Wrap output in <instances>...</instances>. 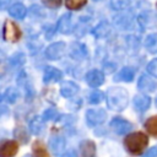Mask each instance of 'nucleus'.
Masks as SVG:
<instances>
[{
	"label": "nucleus",
	"instance_id": "f257e3e1",
	"mask_svg": "<svg viewBox=\"0 0 157 157\" xmlns=\"http://www.w3.org/2000/svg\"><path fill=\"white\" fill-rule=\"evenodd\" d=\"M107 104L113 110H123L128 105V92L121 87H112L107 93Z\"/></svg>",
	"mask_w": 157,
	"mask_h": 157
},
{
	"label": "nucleus",
	"instance_id": "f03ea898",
	"mask_svg": "<svg viewBox=\"0 0 157 157\" xmlns=\"http://www.w3.org/2000/svg\"><path fill=\"white\" fill-rule=\"evenodd\" d=\"M147 144H148V139L144 132H132L128 135L124 140V145L126 150L132 155L141 153L147 146Z\"/></svg>",
	"mask_w": 157,
	"mask_h": 157
},
{
	"label": "nucleus",
	"instance_id": "7ed1b4c3",
	"mask_svg": "<svg viewBox=\"0 0 157 157\" xmlns=\"http://www.w3.org/2000/svg\"><path fill=\"white\" fill-rule=\"evenodd\" d=\"M107 118V113L104 109L96 108V109H88L86 112V121L90 126H97L104 123Z\"/></svg>",
	"mask_w": 157,
	"mask_h": 157
},
{
	"label": "nucleus",
	"instance_id": "20e7f679",
	"mask_svg": "<svg viewBox=\"0 0 157 157\" xmlns=\"http://www.w3.org/2000/svg\"><path fill=\"white\" fill-rule=\"evenodd\" d=\"M21 37L18 26L12 21H6L4 25V39L7 42H17Z\"/></svg>",
	"mask_w": 157,
	"mask_h": 157
},
{
	"label": "nucleus",
	"instance_id": "39448f33",
	"mask_svg": "<svg viewBox=\"0 0 157 157\" xmlns=\"http://www.w3.org/2000/svg\"><path fill=\"white\" fill-rule=\"evenodd\" d=\"M65 48H66V45H65L64 42L53 43V44H50V45L45 49V55H47V58L50 59V60H56V59H59V58L63 56V54H64V52H65Z\"/></svg>",
	"mask_w": 157,
	"mask_h": 157
},
{
	"label": "nucleus",
	"instance_id": "423d86ee",
	"mask_svg": "<svg viewBox=\"0 0 157 157\" xmlns=\"http://www.w3.org/2000/svg\"><path fill=\"white\" fill-rule=\"evenodd\" d=\"M110 128L118 135H124L131 130V124L123 118H114L110 123Z\"/></svg>",
	"mask_w": 157,
	"mask_h": 157
},
{
	"label": "nucleus",
	"instance_id": "0eeeda50",
	"mask_svg": "<svg viewBox=\"0 0 157 157\" xmlns=\"http://www.w3.org/2000/svg\"><path fill=\"white\" fill-rule=\"evenodd\" d=\"M96 156V145L91 140H85L80 144L78 157H94Z\"/></svg>",
	"mask_w": 157,
	"mask_h": 157
},
{
	"label": "nucleus",
	"instance_id": "6e6552de",
	"mask_svg": "<svg viewBox=\"0 0 157 157\" xmlns=\"http://www.w3.org/2000/svg\"><path fill=\"white\" fill-rule=\"evenodd\" d=\"M86 82L92 87H98L104 82V75L99 70H91L86 74Z\"/></svg>",
	"mask_w": 157,
	"mask_h": 157
},
{
	"label": "nucleus",
	"instance_id": "1a4fd4ad",
	"mask_svg": "<svg viewBox=\"0 0 157 157\" xmlns=\"http://www.w3.org/2000/svg\"><path fill=\"white\" fill-rule=\"evenodd\" d=\"M137 87L144 91V92H153L156 88H157V82L151 78L150 76L147 75H142L140 78H139V82H137Z\"/></svg>",
	"mask_w": 157,
	"mask_h": 157
},
{
	"label": "nucleus",
	"instance_id": "9d476101",
	"mask_svg": "<svg viewBox=\"0 0 157 157\" xmlns=\"http://www.w3.org/2000/svg\"><path fill=\"white\" fill-rule=\"evenodd\" d=\"M17 150H18V144L16 141H13V140L6 141L1 145L0 156L1 157H13L17 153Z\"/></svg>",
	"mask_w": 157,
	"mask_h": 157
},
{
	"label": "nucleus",
	"instance_id": "9b49d317",
	"mask_svg": "<svg viewBox=\"0 0 157 157\" xmlns=\"http://www.w3.org/2000/svg\"><path fill=\"white\" fill-rule=\"evenodd\" d=\"M63 77V74L60 70L53 67V66H48L44 70V75H43V81L45 83H52V82H56Z\"/></svg>",
	"mask_w": 157,
	"mask_h": 157
},
{
	"label": "nucleus",
	"instance_id": "f8f14e48",
	"mask_svg": "<svg viewBox=\"0 0 157 157\" xmlns=\"http://www.w3.org/2000/svg\"><path fill=\"white\" fill-rule=\"evenodd\" d=\"M77 91H78V87H77V85H76L75 82H72V81H65V82H63L61 86H60V92H61V94H63L64 97H66V98H70V97L75 96V94L77 93Z\"/></svg>",
	"mask_w": 157,
	"mask_h": 157
},
{
	"label": "nucleus",
	"instance_id": "ddd939ff",
	"mask_svg": "<svg viewBox=\"0 0 157 157\" xmlns=\"http://www.w3.org/2000/svg\"><path fill=\"white\" fill-rule=\"evenodd\" d=\"M151 104V98L145 94H136L134 97V105L139 112H145Z\"/></svg>",
	"mask_w": 157,
	"mask_h": 157
},
{
	"label": "nucleus",
	"instance_id": "4468645a",
	"mask_svg": "<svg viewBox=\"0 0 157 157\" xmlns=\"http://www.w3.org/2000/svg\"><path fill=\"white\" fill-rule=\"evenodd\" d=\"M9 13H10V16H12L13 18L22 20V18L26 16L27 10H26V7H25L23 4H21V2H16V4H13V5L10 6V9H9Z\"/></svg>",
	"mask_w": 157,
	"mask_h": 157
},
{
	"label": "nucleus",
	"instance_id": "2eb2a0df",
	"mask_svg": "<svg viewBox=\"0 0 157 157\" xmlns=\"http://www.w3.org/2000/svg\"><path fill=\"white\" fill-rule=\"evenodd\" d=\"M135 76V71L131 67H123L117 75H115V81H124V82H131Z\"/></svg>",
	"mask_w": 157,
	"mask_h": 157
},
{
	"label": "nucleus",
	"instance_id": "dca6fc26",
	"mask_svg": "<svg viewBox=\"0 0 157 157\" xmlns=\"http://www.w3.org/2000/svg\"><path fill=\"white\" fill-rule=\"evenodd\" d=\"M49 147L54 153H60L65 147V139L61 136H53L49 141Z\"/></svg>",
	"mask_w": 157,
	"mask_h": 157
},
{
	"label": "nucleus",
	"instance_id": "f3484780",
	"mask_svg": "<svg viewBox=\"0 0 157 157\" xmlns=\"http://www.w3.org/2000/svg\"><path fill=\"white\" fill-rule=\"evenodd\" d=\"M58 31L61 33H69L71 31V16L69 13L63 15L58 21Z\"/></svg>",
	"mask_w": 157,
	"mask_h": 157
},
{
	"label": "nucleus",
	"instance_id": "a211bd4d",
	"mask_svg": "<svg viewBox=\"0 0 157 157\" xmlns=\"http://www.w3.org/2000/svg\"><path fill=\"white\" fill-rule=\"evenodd\" d=\"M18 97H20L18 90L15 88V87H10V88H7V90L5 91V93H4V96H2V99H4L5 102H7V103H15V102L18 99Z\"/></svg>",
	"mask_w": 157,
	"mask_h": 157
},
{
	"label": "nucleus",
	"instance_id": "6ab92c4d",
	"mask_svg": "<svg viewBox=\"0 0 157 157\" xmlns=\"http://www.w3.org/2000/svg\"><path fill=\"white\" fill-rule=\"evenodd\" d=\"M43 121L44 120L40 119L39 117H34L29 121V130H31V132L34 134V135H38L42 131V129H43Z\"/></svg>",
	"mask_w": 157,
	"mask_h": 157
},
{
	"label": "nucleus",
	"instance_id": "aec40b11",
	"mask_svg": "<svg viewBox=\"0 0 157 157\" xmlns=\"http://www.w3.org/2000/svg\"><path fill=\"white\" fill-rule=\"evenodd\" d=\"M145 128L148 131V134L157 137V115H153V117L148 118L145 123Z\"/></svg>",
	"mask_w": 157,
	"mask_h": 157
},
{
	"label": "nucleus",
	"instance_id": "412c9836",
	"mask_svg": "<svg viewBox=\"0 0 157 157\" xmlns=\"http://www.w3.org/2000/svg\"><path fill=\"white\" fill-rule=\"evenodd\" d=\"M33 157H49V153L45 150L44 145L39 141H36L33 144Z\"/></svg>",
	"mask_w": 157,
	"mask_h": 157
},
{
	"label": "nucleus",
	"instance_id": "4be33fe9",
	"mask_svg": "<svg viewBox=\"0 0 157 157\" xmlns=\"http://www.w3.org/2000/svg\"><path fill=\"white\" fill-rule=\"evenodd\" d=\"M86 2H87V0H65L66 7L69 10H78L83 5H86Z\"/></svg>",
	"mask_w": 157,
	"mask_h": 157
},
{
	"label": "nucleus",
	"instance_id": "5701e85b",
	"mask_svg": "<svg viewBox=\"0 0 157 157\" xmlns=\"http://www.w3.org/2000/svg\"><path fill=\"white\" fill-rule=\"evenodd\" d=\"M56 115H58V112H56L55 108H48V109L43 113L42 119H43L44 121H48V120H53V119H55Z\"/></svg>",
	"mask_w": 157,
	"mask_h": 157
},
{
	"label": "nucleus",
	"instance_id": "b1692460",
	"mask_svg": "<svg viewBox=\"0 0 157 157\" xmlns=\"http://www.w3.org/2000/svg\"><path fill=\"white\" fill-rule=\"evenodd\" d=\"M102 99H103V93L101 91H96V92L91 93L90 97H88V101L92 104H98V103L102 102Z\"/></svg>",
	"mask_w": 157,
	"mask_h": 157
},
{
	"label": "nucleus",
	"instance_id": "393cba45",
	"mask_svg": "<svg viewBox=\"0 0 157 157\" xmlns=\"http://www.w3.org/2000/svg\"><path fill=\"white\" fill-rule=\"evenodd\" d=\"M145 44H146V47H147L150 50H153V48L157 47V36H156V34H150V36H147Z\"/></svg>",
	"mask_w": 157,
	"mask_h": 157
},
{
	"label": "nucleus",
	"instance_id": "a878e982",
	"mask_svg": "<svg viewBox=\"0 0 157 157\" xmlns=\"http://www.w3.org/2000/svg\"><path fill=\"white\" fill-rule=\"evenodd\" d=\"M108 31H109L108 25H105V23H101V25L96 28L94 34H96L97 37H103V36H105V34L108 33Z\"/></svg>",
	"mask_w": 157,
	"mask_h": 157
},
{
	"label": "nucleus",
	"instance_id": "bb28decb",
	"mask_svg": "<svg viewBox=\"0 0 157 157\" xmlns=\"http://www.w3.org/2000/svg\"><path fill=\"white\" fill-rule=\"evenodd\" d=\"M147 71L150 75H152L153 77H157V59L152 60L148 65H147Z\"/></svg>",
	"mask_w": 157,
	"mask_h": 157
},
{
	"label": "nucleus",
	"instance_id": "cd10ccee",
	"mask_svg": "<svg viewBox=\"0 0 157 157\" xmlns=\"http://www.w3.org/2000/svg\"><path fill=\"white\" fill-rule=\"evenodd\" d=\"M42 2L50 9H56L61 5V0H42Z\"/></svg>",
	"mask_w": 157,
	"mask_h": 157
},
{
	"label": "nucleus",
	"instance_id": "c85d7f7f",
	"mask_svg": "<svg viewBox=\"0 0 157 157\" xmlns=\"http://www.w3.org/2000/svg\"><path fill=\"white\" fill-rule=\"evenodd\" d=\"M144 157H157V147H151L145 155Z\"/></svg>",
	"mask_w": 157,
	"mask_h": 157
},
{
	"label": "nucleus",
	"instance_id": "c756f323",
	"mask_svg": "<svg viewBox=\"0 0 157 157\" xmlns=\"http://www.w3.org/2000/svg\"><path fill=\"white\" fill-rule=\"evenodd\" d=\"M61 157H75V155H74V152H72V151H70V152H66V153H64Z\"/></svg>",
	"mask_w": 157,
	"mask_h": 157
},
{
	"label": "nucleus",
	"instance_id": "7c9ffc66",
	"mask_svg": "<svg viewBox=\"0 0 157 157\" xmlns=\"http://www.w3.org/2000/svg\"><path fill=\"white\" fill-rule=\"evenodd\" d=\"M156 107H157V98H156Z\"/></svg>",
	"mask_w": 157,
	"mask_h": 157
},
{
	"label": "nucleus",
	"instance_id": "2f4dec72",
	"mask_svg": "<svg viewBox=\"0 0 157 157\" xmlns=\"http://www.w3.org/2000/svg\"><path fill=\"white\" fill-rule=\"evenodd\" d=\"M26 157H28V156H26Z\"/></svg>",
	"mask_w": 157,
	"mask_h": 157
},
{
	"label": "nucleus",
	"instance_id": "473e14b6",
	"mask_svg": "<svg viewBox=\"0 0 157 157\" xmlns=\"http://www.w3.org/2000/svg\"><path fill=\"white\" fill-rule=\"evenodd\" d=\"M156 6H157V5H156Z\"/></svg>",
	"mask_w": 157,
	"mask_h": 157
}]
</instances>
